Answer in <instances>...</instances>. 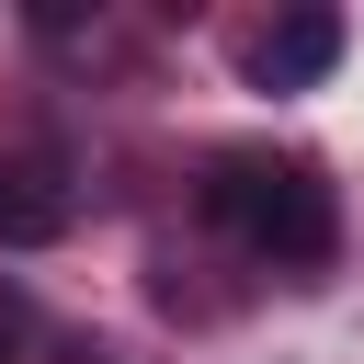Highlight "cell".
Returning <instances> with one entry per match:
<instances>
[{"mask_svg":"<svg viewBox=\"0 0 364 364\" xmlns=\"http://www.w3.org/2000/svg\"><path fill=\"white\" fill-rule=\"evenodd\" d=\"M193 205H205L250 262H273V273H318V262L341 250V193H330V171L296 159V148H216Z\"/></svg>","mask_w":364,"mask_h":364,"instance_id":"cell-1","label":"cell"},{"mask_svg":"<svg viewBox=\"0 0 364 364\" xmlns=\"http://www.w3.org/2000/svg\"><path fill=\"white\" fill-rule=\"evenodd\" d=\"M341 46H353V23L341 11H273L262 34H250V91H318L330 68H341Z\"/></svg>","mask_w":364,"mask_h":364,"instance_id":"cell-2","label":"cell"},{"mask_svg":"<svg viewBox=\"0 0 364 364\" xmlns=\"http://www.w3.org/2000/svg\"><path fill=\"white\" fill-rule=\"evenodd\" d=\"M46 239H68V182L11 159L0 171V250H46Z\"/></svg>","mask_w":364,"mask_h":364,"instance_id":"cell-3","label":"cell"},{"mask_svg":"<svg viewBox=\"0 0 364 364\" xmlns=\"http://www.w3.org/2000/svg\"><path fill=\"white\" fill-rule=\"evenodd\" d=\"M68 364H114V353H68Z\"/></svg>","mask_w":364,"mask_h":364,"instance_id":"cell-4","label":"cell"},{"mask_svg":"<svg viewBox=\"0 0 364 364\" xmlns=\"http://www.w3.org/2000/svg\"><path fill=\"white\" fill-rule=\"evenodd\" d=\"M0 364H11V330H0Z\"/></svg>","mask_w":364,"mask_h":364,"instance_id":"cell-5","label":"cell"}]
</instances>
